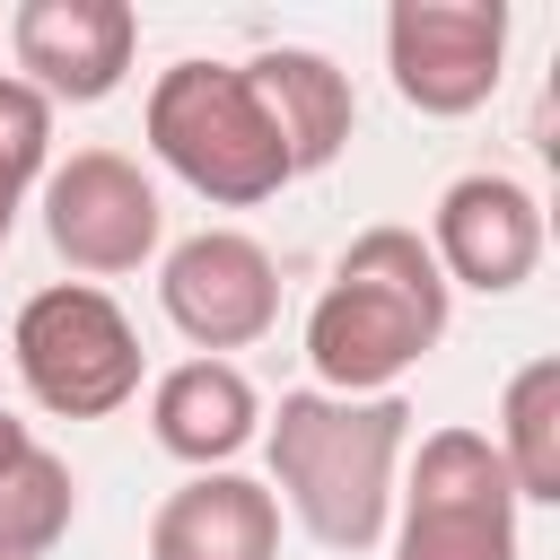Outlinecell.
I'll return each mask as SVG.
<instances>
[{"instance_id": "obj_1", "label": "cell", "mask_w": 560, "mask_h": 560, "mask_svg": "<svg viewBox=\"0 0 560 560\" xmlns=\"http://www.w3.org/2000/svg\"><path fill=\"white\" fill-rule=\"evenodd\" d=\"M402 446H411V402L402 394H280V411L262 420V464H271V499L298 516V534L315 551H376L394 525V481H402Z\"/></svg>"}, {"instance_id": "obj_2", "label": "cell", "mask_w": 560, "mask_h": 560, "mask_svg": "<svg viewBox=\"0 0 560 560\" xmlns=\"http://www.w3.org/2000/svg\"><path fill=\"white\" fill-rule=\"evenodd\" d=\"M446 306H455V289H446L420 228H359L341 245L324 298L306 306L315 394H341V402L394 394L446 341Z\"/></svg>"}, {"instance_id": "obj_3", "label": "cell", "mask_w": 560, "mask_h": 560, "mask_svg": "<svg viewBox=\"0 0 560 560\" xmlns=\"http://www.w3.org/2000/svg\"><path fill=\"white\" fill-rule=\"evenodd\" d=\"M140 131H149L158 166L175 184H192L201 201H219V210H254L280 184H298V166L280 149V122L262 114V96L245 88L236 61H166L158 88H149Z\"/></svg>"}, {"instance_id": "obj_4", "label": "cell", "mask_w": 560, "mask_h": 560, "mask_svg": "<svg viewBox=\"0 0 560 560\" xmlns=\"http://www.w3.org/2000/svg\"><path fill=\"white\" fill-rule=\"evenodd\" d=\"M9 359L52 420H114L140 394V332L114 306V289H88V280L35 289L9 324Z\"/></svg>"}, {"instance_id": "obj_5", "label": "cell", "mask_w": 560, "mask_h": 560, "mask_svg": "<svg viewBox=\"0 0 560 560\" xmlns=\"http://www.w3.org/2000/svg\"><path fill=\"white\" fill-rule=\"evenodd\" d=\"M394 481V560H516V481L481 429H429L402 446Z\"/></svg>"}, {"instance_id": "obj_6", "label": "cell", "mask_w": 560, "mask_h": 560, "mask_svg": "<svg viewBox=\"0 0 560 560\" xmlns=\"http://www.w3.org/2000/svg\"><path fill=\"white\" fill-rule=\"evenodd\" d=\"M385 70H394V96L429 122L481 114L508 70V0H394Z\"/></svg>"}, {"instance_id": "obj_7", "label": "cell", "mask_w": 560, "mask_h": 560, "mask_svg": "<svg viewBox=\"0 0 560 560\" xmlns=\"http://www.w3.org/2000/svg\"><path fill=\"white\" fill-rule=\"evenodd\" d=\"M44 236L96 289V280H122L158 254L166 201L122 149H70L61 166H44Z\"/></svg>"}, {"instance_id": "obj_8", "label": "cell", "mask_w": 560, "mask_h": 560, "mask_svg": "<svg viewBox=\"0 0 560 560\" xmlns=\"http://www.w3.org/2000/svg\"><path fill=\"white\" fill-rule=\"evenodd\" d=\"M158 306H166V324H175L201 359L254 350V341L280 324V262H271L245 228H201V236L166 245V262H158Z\"/></svg>"}, {"instance_id": "obj_9", "label": "cell", "mask_w": 560, "mask_h": 560, "mask_svg": "<svg viewBox=\"0 0 560 560\" xmlns=\"http://www.w3.org/2000/svg\"><path fill=\"white\" fill-rule=\"evenodd\" d=\"M9 52L44 105H105L140 52V9L131 0H18Z\"/></svg>"}, {"instance_id": "obj_10", "label": "cell", "mask_w": 560, "mask_h": 560, "mask_svg": "<svg viewBox=\"0 0 560 560\" xmlns=\"http://www.w3.org/2000/svg\"><path fill=\"white\" fill-rule=\"evenodd\" d=\"M429 254L446 271V289H481V298H508L542 271V201L481 166V175H455L429 210Z\"/></svg>"}, {"instance_id": "obj_11", "label": "cell", "mask_w": 560, "mask_h": 560, "mask_svg": "<svg viewBox=\"0 0 560 560\" xmlns=\"http://www.w3.org/2000/svg\"><path fill=\"white\" fill-rule=\"evenodd\" d=\"M149 438L192 472H228L262 438V394L236 359H184L149 385Z\"/></svg>"}, {"instance_id": "obj_12", "label": "cell", "mask_w": 560, "mask_h": 560, "mask_svg": "<svg viewBox=\"0 0 560 560\" xmlns=\"http://www.w3.org/2000/svg\"><path fill=\"white\" fill-rule=\"evenodd\" d=\"M149 560H280V499L254 472H192L149 516Z\"/></svg>"}, {"instance_id": "obj_13", "label": "cell", "mask_w": 560, "mask_h": 560, "mask_svg": "<svg viewBox=\"0 0 560 560\" xmlns=\"http://www.w3.org/2000/svg\"><path fill=\"white\" fill-rule=\"evenodd\" d=\"M236 70H245V88L262 96V114L280 122V149H289L298 175H315V166H332V158L350 149L359 96H350V70H341L332 52H315V44H271V52L236 61Z\"/></svg>"}, {"instance_id": "obj_14", "label": "cell", "mask_w": 560, "mask_h": 560, "mask_svg": "<svg viewBox=\"0 0 560 560\" xmlns=\"http://www.w3.org/2000/svg\"><path fill=\"white\" fill-rule=\"evenodd\" d=\"M516 508H560V359H525L499 385V429H490Z\"/></svg>"}, {"instance_id": "obj_15", "label": "cell", "mask_w": 560, "mask_h": 560, "mask_svg": "<svg viewBox=\"0 0 560 560\" xmlns=\"http://www.w3.org/2000/svg\"><path fill=\"white\" fill-rule=\"evenodd\" d=\"M79 525V481L52 446H26L0 472V560H52Z\"/></svg>"}, {"instance_id": "obj_16", "label": "cell", "mask_w": 560, "mask_h": 560, "mask_svg": "<svg viewBox=\"0 0 560 560\" xmlns=\"http://www.w3.org/2000/svg\"><path fill=\"white\" fill-rule=\"evenodd\" d=\"M44 166H52V105L18 70H0V210H18L44 184Z\"/></svg>"}, {"instance_id": "obj_17", "label": "cell", "mask_w": 560, "mask_h": 560, "mask_svg": "<svg viewBox=\"0 0 560 560\" xmlns=\"http://www.w3.org/2000/svg\"><path fill=\"white\" fill-rule=\"evenodd\" d=\"M26 446H35V429H26V420H9V411H0V472H9V464H18V455H26Z\"/></svg>"}, {"instance_id": "obj_18", "label": "cell", "mask_w": 560, "mask_h": 560, "mask_svg": "<svg viewBox=\"0 0 560 560\" xmlns=\"http://www.w3.org/2000/svg\"><path fill=\"white\" fill-rule=\"evenodd\" d=\"M9 228H18V210H0V245H9Z\"/></svg>"}]
</instances>
